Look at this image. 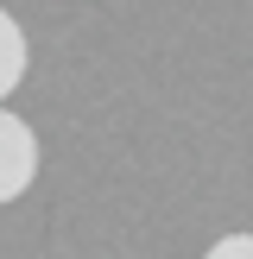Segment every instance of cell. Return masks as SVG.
Here are the masks:
<instances>
[{"mask_svg":"<svg viewBox=\"0 0 253 259\" xmlns=\"http://www.w3.org/2000/svg\"><path fill=\"white\" fill-rule=\"evenodd\" d=\"M25 63H32V51H25V32H19V19L0 7V108H7V95L25 82Z\"/></svg>","mask_w":253,"mask_h":259,"instance_id":"cell-2","label":"cell"},{"mask_svg":"<svg viewBox=\"0 0 253 259\" xmlns=\"http://www.w3.org/2000/svg\"><path fill=\"white\" fill-rule=\"evenodd\" d=\"M38 177V133L32 120H19L13 108H0V209L19 202Z\"/></svg>","mask_w":253,"mask_h":259,"instance_id":"cell-1","label":"cell"},{"mask_svg":"<svg viewBox=\"0 0 253 259\" xmlns=\"http://www.w3.org/2000/svg\"><path fill=\"white\" fill-rule=\"evenodd\" d=\"M202 259H253V234H222Z\"/></svg>","mask_w":253,"mask_h":259,"instance_id":"cell-3","label":"cell"}]
</instances>
